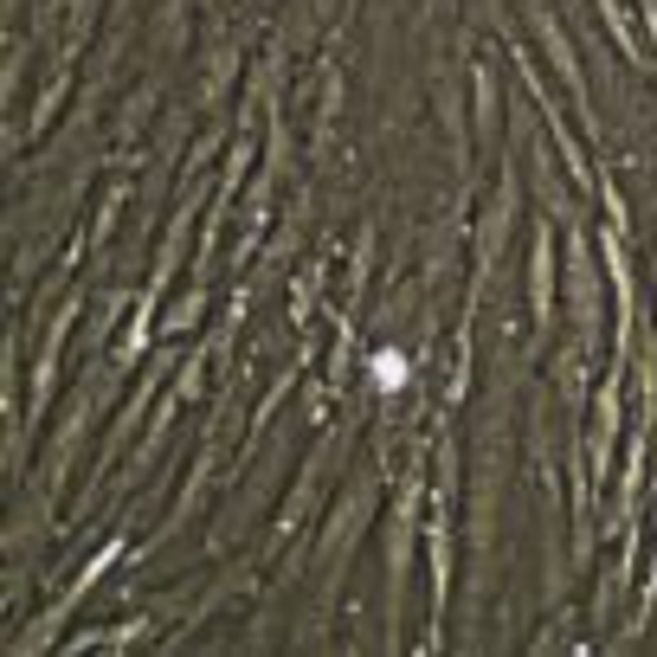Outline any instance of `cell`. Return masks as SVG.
<instances>
[{"instance_id": "cell-7", "label": "cell", "mask_w": 657, "mask_h": 657, "mask_svg": "<svg viewBox=\"0 0 657 657\" xmlns=\"http://www.w3.org/2000/svg\"><path fill=\"white\" fill-rule=\"evenodd\" d=\"M477 20H497V0H477Z\"/></svg>"}, {"instance_id": "cell-6", "label": "cell", "mask_w": 657, "mask_h": 657, "mask_svg": "<svg viewBox=\"0 0 657 657\" xmlns=\"http://www.w3.org/2000/svg\"><path fill=\"white\" fill-rule=\"evenodd\" d=\"M374 380H380V387H400L406 362H400V355H374Z\"/></svg>"}, {"instance_id": "cell-5", "label": "cell", "mask_w": 657, "mask_h": 657, "mask_svg": "<svg viewBox=\"0 0 657 657\" xmlns=\"http://www.w3.org/2000/svg\"><path fill=\"white\" fill-rule=\"evenodd\" d=\"M148 104H155V84H143V91H136V97L123 104V136H129V129H143V123H148Z\"/></svg>"}, {"instance_id": "cell-4", "label": "cell", "mask_w": 657, "mask_h": 657, "mask_svg": "<svg viewBox=\"0 0 657 657\" xmlns=\"http://www.w3.org/2000/svg\"><path fill=\"white\" fill-rule=\"evenodd\" d=\"M232 72H239V52H219V65L207 72V91H200V97L219 104V97H226V84H232Z\"/></svg>"}, {"instance_id": "cell-3", "label": "cell", "mask_w": 657, "mask_h": 657, "mask_svg": "<svg viewBox=\"0 0 657 657\" xmlns=\"http://www.w3.org/2000/svg\"><path fill=\"white\" fill-rule=\"evenodd\" d=\"M200 310H207V291H187L175 310H168V335H181V328H194L200 323Z\"/></svg>"}, {"instance_id": "cell-2", "label": "cell", "mask_w": 657, "mask_h": 657, "mask_svg": "<svg viewBox=\"0 0 657 657\" xmlns=\"http://www.w3.org/2000/svg\"><path fill=\"white\" fill-rule=\"evenodd\" d=\"M477 129H483V136L497 129V77L483 72V65H477Z\"/></svg>"}, {"instance_id": "cell-1", "label": "cell", "mask_w": 657, "mask_h": 657, "mask_svg": "<svg viewBox=\"0 0 657 657\" xmlns=\"http://www.w3.org/2000/svg\"><path fill=\"white\" fill-rule=\"evenodd\" d=\"M529 310H535V328L548 335V323H554V239H548V226L529 246Z\"/></svg>"}]
</instances>
